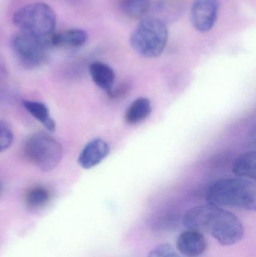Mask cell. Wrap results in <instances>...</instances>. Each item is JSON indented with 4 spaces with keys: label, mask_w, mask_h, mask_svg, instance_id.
Here are the masks:
<instances>
[{
    "label": "cell",
    "mask_w": 256,
    "mask_h": 257,
    "mask_svg": "<svg viewBox=\"0 0 256 257\" xmlns=\"http://www.w3.org/2000/svg\"><path fill=\"white\" fill-rule=\"evenodd\" d=\"M24 106L48 131L54 132L56 130L55 121L51 117L49 109L45 104L36 101H24Z\"/></svg>",
    "instance_id": "cell-14"
},
{
    "label": "cell",
    "mask_w": 256,
    "mask_h": 257,
    "mask_svg": "<svg viewBox=\"0 0 256 257\" xmlns=\"http://www.w3.org/2000/svg\"><path fill=\"white\" fill-rule=\"evenodd\" d=\"M110 153V146L102 139H95L84 146L78 157V164L84 169H90L102 163Z\"/></svg>",
    "instance_id": "cell-8"
},
{
    "label": "cell",
    "mask_w": 256,
    "mask_h": 257,
    "mask_svg": "<svg viewBox=\"0 0 256 257\" xmlns=\"http://www.w3.org/2000/svg\"><path fill=\"white\" fill-rule=\"evenodd\" d=\"M2 191H3V187H2V184H0V194H1Z\"/></svg>",
    "instance_id": "cell-19"
},
{
    "label": "cell",
    "mask_w": 256,
    "mask_h": 257,
    "mask_svg": "<svg viewBox=\"0 0 256 257\" xmlns=\"http://www.w3.org/2000/svg\"><path fill=\"white\" fill-rule=\"evenodd\" d=\"M237 178L255 181L256 178V153L250 151L242 154L237 159L232 169Z\"/></svg>",
    "instance_id": "cell-13"
},
{
    "label": "cell",
    "mask_w": 256,
    "mask_h": 257,
    "mask_svg": "<svg viewBox=\"0 0 256 257\" xmlns=\"http://www.w3.org/2000/svg\"><path fill=\"white\" fill-rule=\"evenodd\" d=\"M207 203L246 211H255V181L234 178L219 180L210 185L206 192Z\"/></svg>",
    "instance_id": "cell-2"
},
{
    "label": "cell",
    "mask_w": 256,
    "mask_h": 257,
    "mask_svg": "<svg viewBox=\"0 0 256 257\" xmlns=\"http://www.w3.org/2000/svg\"><path fill=\"white\" fill-rule=\"evenodd\" d=\"M152 112L150 99L141 97L135 99L129 105L125 114V120L129 124L135 125L147 119Z\"/></svg>",
    "instance_id": "cell-12"
},
{
    "label": "cell",
    "mask_w": 256,
    "mask_h": 257,
    "mask_svg": "<svg viewBox=\"0 0 256 257\" xmlns=\"http://www.w3.org/2000/svg\"><path fill=\"white\" fill-rule=\"evenodd\" d=\"M13 141L14 135L12 130L6 125L0 123V152L10 148Z\"/></svg>",
    "instance_id": "cell-18"
},
{
    "label": "cell",
    "mask_w": 256,
    "mask_h": 257,
    "mask_svg": "<svg viewBox=\"0 0 256 257\" xmlns=\"http://www.w3.org/2000/svg\"><path fill=\"white\" fill-rule=\"evenodd\" d=\"M12 48L20 61L29 68L38 67L48 60L51 42L20 32L12 37Z\"/></svg>",
    "instance_id": "cell-6"
},
{
    "label": "cell",
    "mask_w": 256,
    "mask_h": 257,
    "mask_svg": "<svg viewBox=\"0 0 256 257\" xmlns=\"http://www.w3.org/2000/svg\"><path fill=\"white\" fill-rule=\"evenodd\" d=\"M13 22L22 33L51 42L57 18L51 6L43 3H36L17 11L13 16Z\"/></svg>",
    "instance_id": "cell-3"
},
{
    "label": "cell",
    "mask_w": 256,
    "mask_h": 257,
    "mask_svg": "<svg viewBox=\"0 0 256 257\" xmlns=\"http://www.w3.org/2000/svg\"><path fill=\"white\" fill-rule=\"evenodd\" d=\"M90 74L93 82L102 90L109 92L114 86L116 75L108 65L94 62L90 66Z\"/></svg>",
    "instance_id": "cell-11"
},
{
    "label": "cell",
    "mask_w": 256,
    "mask_h": 257,
    "mask_svg": "<svg viewBox=\"0 0 256 257\" xmlns=\"http://www.w3.org/2000/svg\"><path fill=\"white\" fill-rule=\"evenodd\" d=\"M218 0H195L191 9V22L201 33L210 31L215 25L219 12Z\"/></svg>",
    "instance_id": "cell-7"
},
{
    "label": "cell",
    "mask_w": 256,
    "mask_h": 257,
    "mask_svg": "<svg viewBox=\"0 0 256 257\" xmlns=\"http://www.w3.org/2000/svg\"><path fill=\"white\" fill-rule=\"evenodd\" d=\"M88 39L87 32L79 29L66 30L54 33L51 38V43L54 47H72L79 48L85 45Z\"/></svg>",
    "instance_id": "cell-10"
},
{
    "label": "cell",
    "mask_w": 256,
    "mask_h": 257,
    "mask_svg": "<svg viewBox=\"0 0 256 257\" xmlns=\"http://www.w3.org/2000/svg\"><path fill=\"white\" fill-rule=\"evenodd\" d=\"M177 247L185 256L199 257L207 250V241L203 233L189 229L180 234Z\"/></svg>",
    "instance_id": "cell-9"
},
{
    "label": "cell",
    "mask_w": 256,
    "mask_h": 257,
    "mask_svg": "<svg viewBox=\"0 0 256 257\" xmlns=\"http://www.w3.org/2000/svg\"><path fill=\"white\" fill-rule=\"evenodd\" d=\"M120 7L132 19H142L148 12L150 0H122Z\"/></svg>",
    "instance_id": "cell-15"
},
{
    "label": "cell",
    "mask_w": 256,
    "mask_h": 257,
    "mask_svg": "<svg viewBox=\"0 0 256 257\" xmlns=\"http://www.w3.org/2000/svg\"><path fill=\"white\" fill-rule=\"evenodd\" d=\"M147 257H181L168 243L159 244L152 249Z\"/></svg>",
    "instance_id": "cell-17"
},
{
    "label": "cell",
    "mask_w": 256,
    "mask_h": 257,
    "mask_svg": "<svg viewBox=\"0 0 256 257\" xmlns=\"http://www.w3.org/2000/svg\"><path fill=\"white\" fill-rule=\"evenodd\" d=\"M25 152L30 162L44 172L55 169L63 157V148L60 142L45 133L30 136L26 143Z\"/></svg>",
    "instance_id": "cell-5"
},
{
    "label": "cell",
    "mask_w": 256,
    "mask_h": 257,
    "mask_svg": "<svg viewBox=\"0 0 256 257\" xmlns=\"http://www.w3.org/2000/svg\"><path fill=\"white\" fill-rule=\"evenodd\" d=\"M50 193L44 187L32 188L26 196V203L31 209H36L44 206L49 201Z\"/></svg>",
    "instance_id": "cell-16"
},
{
    "label": "cell",
    "mask_w": 256,
    "mask_h": 257,
    "mask_svg": "<svg viewBox=\"0 0 256 257\" xmlns=\"http://www.w3.org/2000/svg\"><path fill=\"white\" fill-rule=\"evenodd\" d=\"M183 224L192 230L208 234L223 246L237 244L244 235V227L236 215L212 204L189 209L183 217Z\"/></svg>",
    "instance_id": "cell-1"
},
{
    "label": "cell",
    "mask_w": 256,
    "mask_h": 257,
    "mask_svg": "<svg viewBox=\"0 0 256 257\" xmlns=\"http://www.w3.org/2000/svg\"><path fill=\"white\" fill-rule=\"evenodd\" d=\"M168 39V30L163 21L158 18H144L131 35L130 44L140 55L154 58L163 52Z\"/></svg>",
    "instance_id": "cell-4"
}]
</instances>
